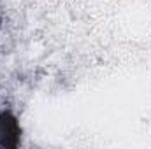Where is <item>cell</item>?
<instances>
[{
	"mask_svg": "<svg viewBox=\"0 0 151 149\" xmlns=\"http://www.w3.org/2000/svg\"><path fill=\"white\" fill-rule=\"evenodd\" d=\"M19 125L9 112H0V148H16L19 144Z\"/></svg>",
	"mask_w": 151,
	"mask_h": 149,
	"instance_id": "cell-1",
	"label": "cell"
}]
</instances>
